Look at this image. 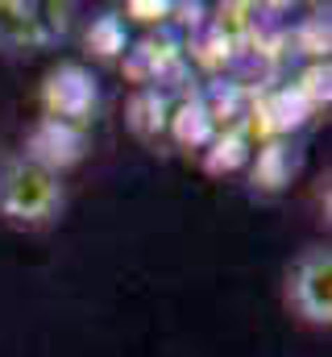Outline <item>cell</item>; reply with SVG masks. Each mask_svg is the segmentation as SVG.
<instances>
[{"label": "cell", "instance_id": "obj_1", "mask_svg": "<svg viewBox=\"0 0 332 357\" xmlns=\"http://www.w3.org/2000/svg\"><path fill=\"white\" fill-rule=\"evenodd\" d=\"M67 183L46 162L29 158L25 150L0 154V220L21 233H42L63 220Z\"/></svg>", "mask_w": 332, "mask_h": 357}, {"label": "cell", "instance_id": "obj_2", "mask_svg": "<svg viewBox=\"0 0 332 357\" xmlns=\"http://www.w3.org/2000/svg\"><path fill=\"white\" fill-rule=\"evenodd\" d=\"M282 303L287 312L308 328L332 324V250L329 245H303L282 278Z\"/></svg>", "mask_w": 332, "mask_h": 357}, {"label": "cell", "instance_id": "obj_3", "mask_svg": "<svg viewBox=\"0 0 332 357\" xmlns=\"http://www.w3.org/2000/svg\"><path fill=\"white\" fill-rule=\"evenodd\" d=\"M25 154L38 158V162H46L50 171L63 175V167L75 162V158L83 154V133L71 125V121H54V116H46V121L38 125L33 142L25 146Z\"/></svg>", "mask_w": 332, "mask_h": 357}, {"label": "cell", "instance_id": "obj_4", "mask_svg": "<svg viewBox=\"0 0 332 357\" xmlns=\"http://www.w3.org/2000/svg\"><path fill=\"white\" fill-rule=\"evenodd\" d=\"M42 38H46L42 17H33L29 4H0V46L25 50V46H38Z\"/></svg>", "mask_w": 332, "mask_h": 357}]
</instances>
